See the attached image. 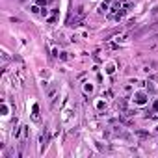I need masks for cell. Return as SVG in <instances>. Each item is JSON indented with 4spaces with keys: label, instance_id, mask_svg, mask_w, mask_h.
Here are the masks:
<instances>
[{
    "label": "cell",
    "instance_id": "1",
    "mask_svg": "<svg viewBox=\"0 0 158 158\" xmlns=\"http://www.w3.org/2000/svg\"><path fill=\"white\" fill-rule=\"evenodd\" d=\"M132 101H134V104H136V106H145L149 102V93L143 91V89H140V91H136V93L132 95Z\"/></svg>",
    "mask_w": 158,
    "mask_h": 158
},
{
    "label": "cell",
    "instance_id": "2",
    "mask_svg": "<svg viewBox=\"0 0 158 158\" xmlns=\"http://www.w3.org/2000/svg\"><path fill=\"white\" fill-rule=\"evenodd\" d=\"M95 91V86L91 84V82H84V93H89V95H91Z\"/></svg>",
    "mask_w": 158,
    "mask_h": 158
},
{
    "label": "cell",
    "instance_id": "3",
    "mask_svg": "<svg viewBox=\"0 0 158 158\" xmlns=\"http://www.w3.org/2000/svg\"><path fill=\"white\" fill-rule=\"evenodd\" d=\"M32 117H34V121H39V106L37 104H34V108H32Z\"/></svg>",
    "mask_w": 158,
    "mask_h": 158
},
{
    "label": "cell",
    "instance_id": "4",
    "mask_svg": "<svg viewBox=\"0 0 158 158\" xmlns=\"http://www.w3.org/2000/svg\"><path fill=\"white\" fill-rule=\"evenodd\" d=\"M30 9H32V13H35V15H37V13H41V9H43V8H39L37 4H34V6H32Z\"/></svg>",
    "mask_w": 158,
    "mask_h": 158
},
{
    "label": "cell",
    "instance_id": "5",
    "mask_svg": "<svg viewBox=\"0 0 158 158\" xmlns=\"http://www.w3.org/2000/svg\"><path fill=\"white\" fill-rule=\"evenodd\" d=\"M106 9H108V2H102V4H101V8H99V13H104Z\"/></svg>",
    "mask_w": 158,
    "mask_h": 158
},
{
    "label": "cell",
    "instance_id": "6",
    "mask_svg": "<svg viewBox=\"0 0 158 158\" xmlns=\"http://www.w3.org/2000/svg\"><path fill=\"white\" fill-rule=\"evenodd\" d=\"M34 2H35L37 6H41V8H45V6H47V0H34Z\"/></svg>",
    "mask_w": 158,
    "mask_h": 158
},
{
    "label": "cell",
    "instance_id": "7",
    "mask_svg": "<svg viewBox=\"0 0 158 158\" xmlns=\"http://www.w3.org/2000/svg\"><path fill=\"white\" fill-rule=\"evenodd\" d=\"M0 110H2V116H8V104L6 102H2V108Z\"/></svg>",
    "mask_w": 158,
    "mask_h": 158
},
{
    "label": "cell",
    "instance_id": "8",
    "mask_svg": "<svg viewBox=\"0 0 158 158\" xmlns=\"http://www.w3.org/2000/svg\"><path fill=\"white\" fill-rule=\"evenodd\" d=\"M114 71H116V69H114V63H110V65L106 67V73H108V75H112Z\"/></svg>",
    "mask_w": 158,
    "mask_h": 158
},
{
    "label": "cell",
    "instance_id": "9",
    "mask_svg": "<svg viewBox=\"0 0 158 158\" xmlns=\"http://www.w3.org/2000/svg\"><path fill=\"white\" fill-rule=\"evenodd\" d=\"M152 112H154V114H158V101L152 102Z\"/></svg>",
    "mask_w": 158,
    "mask_h": 158
},
{
    "label": "cell",
    "instance_id": "10",
    "mask_svg": "<svg viewBox=\"0 0 158 158\" xmlns=\"http://www.w3.org/2000/svg\"><path fill=\"white\" fill-rule=\"evenodd\" d=\"M97 108H99V110H102V108H106V102H102V101H99V102H97Z\"/></svg>",
    "mask_w": 158,
    "mask_h": 158
},
{
    "label": "cell",
    "instance_id": "11",
    "mask_svg": "<svg viewBox=\"0 0 158 158\" xmlns=\"http://www.w3.org/2000/svg\"><path fill=\"white\" fill-rule=\"evenodd\" d=\"M156 130H158V127H156Z\"/></svg>",
    "mask_w": 158,
    "mask_h": 158
}]
</instances>
